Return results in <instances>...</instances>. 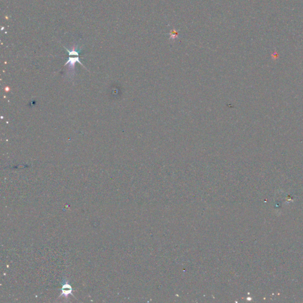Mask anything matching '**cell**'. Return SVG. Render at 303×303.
Wrapping results in <instances>:
<instances>
[{
  "mask_svg": "<svg viewBox=\"0 0 303 303\" xmlns=\"http://www.w3.org/2000/svg\"><path fill=\"white\" fill-rule=\"evenodd\" d=\"M62 291V293L61 294V296L64 295L65 297H68V295L69 294H71V293H72V291L71 287L67 283H66L63 285Z\"/></svg>",
  "mask_w": 303,
  "mask_h": 303,
  "instance_id": "obj_2",
  "label": "cell"
},
{
  "mask_svg": "<svg viewBox=\"0 0 303 303\" xmlns=\"http://www.w3.org/2000/svg\"><path fill=\"white\" fill-rule=\"evenodd\" d=\"M78 62H79V63H81V65H82L81 63V62L79 61V58L78 57H76V58H69V60L66 63L65 65H68V63H69V69L72 72V71H74L75 69V63Z\"/></svg>",
  "mask_w": 303,
  "mask_h": 303,
  "instance_id": "obj_1",
  "label": "cell"
}]
</instances>
